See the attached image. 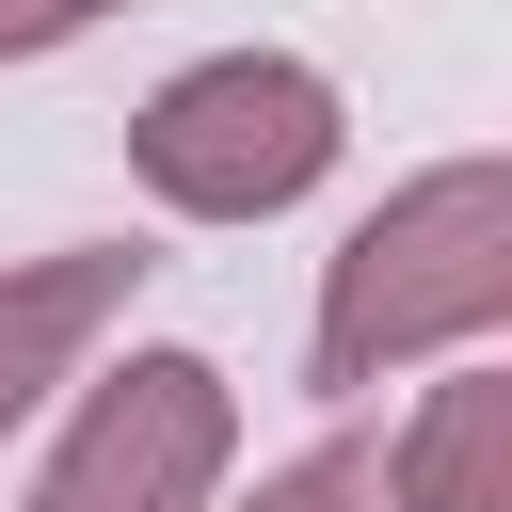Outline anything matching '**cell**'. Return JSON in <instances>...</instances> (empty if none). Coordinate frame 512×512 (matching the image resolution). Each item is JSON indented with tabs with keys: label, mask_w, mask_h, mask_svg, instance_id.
<instances>
[{
	"label": "cell",
	"mask_w": 512,
	"mask_h": 512,
	"mask_svg": "<svg viewBox=\"0 0 512 512\" xmlns=\"http://www.w3.org/2000/svg\"><path fill=\"white\" fill-rule=\"evenodd\" d=\"M512 320V160H432L416 192H384L336 256H320V400L416 368V352H464Z\"/></svg>",
	"instance_id": "cell-1"
},
{
	"label": "cell",
	"mask_w": 512,
	"mask_h": 512,
	"mask_svg": "<svg viewBox=\"0 0 512 512\" xmlns=\"http://www.w3.org/2000/svg\"><path fill=\"white\" fill-rule=\"evenodd\" d=\"M128 288H144L128 240H64V256H16V272H0V432H16V416L128 320Z\"/></svg>",
	"instance_id": "cell-4"
},
{
	"label": "cell",
	"mask_w": 512,
	"mask_h": 512,
	"mask_svg": "<svg viewBox=\"0 0 512 512\" xmlns=\"http://www.w3.org/2000/svg\"><path fill=\"white\" fill-rule=\"evenodd\" d=\"M224 448H240V384L208 352H128V368H96V400L48 448L32 512H208Z\"/></svg>",
	"instance_id": "cell-3"
},
{
	"label": "cell",
	"mask_w": 512,
	"mask_h": 512,
	"mask_svg": "<svg viewBox=\"0 0 512 512\" xmlns=\"http://www.w3.org/2000/svg\"><path fill=\"white\" fill-rule=\"evenodd\" d=\"M400 512H512V368H448L416 400V432L384 448Z\"/></svg>",
	"instance_id": "cell-5"
},
{
	"label": "cell",
	"mask_w": 512,
	"mask_h": 512,
	"mask_svg": "<svg viewBox=\"0 0 512 512\" xmlns=\"http://www.w3.org/2000/svg\"><path fill=\"white\" fill-rule=\"evenodd\" d=\"M208 512H384V464H368V448H304V464H272L256 496H208Z\"/></svg>",
	"instance_id": "cell-6"
},
{
	"label": "cell",
	"mask_w": 512,
	"mask_h": 512,
	"mask_svg": "<svg viewBox=\"0 0 512 512\" xmlns=\"http://www.w3.org/2000/svg\"><path fill=\"white\" fill-rule=\"evenodd\" d=\"M336 144H352V112H336V80L288 64V48H208V64H176V80L128 112V176H144L160 208H192V224H272V208H304V192L336 176Z\"/></svg>",
	"instance_id": "cell-2"
},
{
	"label": "cell",
	"mask_w": 512,
	"mask_h": 512,
	"mask_svg": "<svg viewBox=\"0 0 512 512\" xmlns=\"http://www.w3.org/2000/svg\"><path fill=\"white\" fill-rule=\"evenodd\" d=\"M112 0H0V64H32V48H64V32H96Z\"/></svg>",
	"instance_id": "cell-7"
}]
</instances>
